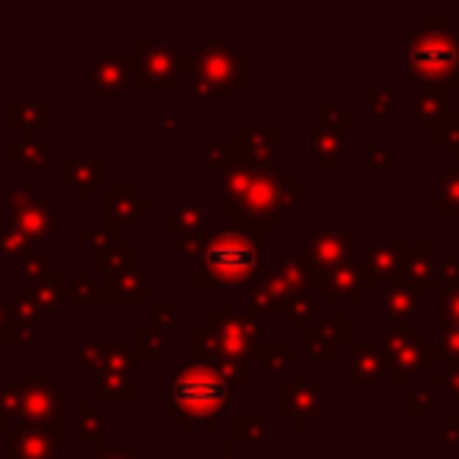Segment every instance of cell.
I'll use <instances>...</instances> for the list:
<instances>
[{"instance_id": "d6986e66", "label": "cell", "mask_w": 459, "mask_h": 459, "mask_svg": "<svg viewBox=\"0 0 459 459\" xmlns=\"http://www.w3.org/2000/svg\"><path fill=\"white\" fill-rule=\"evenodd\" d=\"M440 208L444 211H459V170L446 173L440 179Z\"/></svg>"}, {"instance_id": "2e32d148", "label": "cell", "mask_w": 459, "mask_h": 459, "mask_svg": "<svg viewBox=\"0 0 459 459\" xmlns=\"http://www.w3.org/2000/svg\"><path fill=\"white\" fill-rule=\"evenodd\" d=\"M415 110H419V117H425V120H437L440 114L446 110V91H425V95L415 101Z\"/></svg>"}, {"instance_id": "8992f818", "label": "cell", "mask_w": 459, "mask_h": 459, "mask_svg": "<svg viewBox=\"0 0 459 459\" xmlns=\"http://www.w3.org/2000/svg\"><path fill=\"white\" fill-rule=\"evenodd\" d=\"M252 302L255 308H268V312H283L290 306V287L283 277H271L252 287Z\"/></svg>"}, {"instance_id": "9c48e42d", "label": "cell", "mask_w": 459, "mask_h": 459, "mask_svg": "<svg viewBox=\"0 0 459 459\" xmlns=\"http://www.w3.org/2000/svg\"><path fill=\"white\" fill-rule=\"evenodd\" d=\"M350 337V318H337V321H325L315 333H308V350L315 356H327L333 350V343H343Z\"/></svg>"}, {"instance_id": "603a6c76", "label": "cell", "mask_w": 459, "mask_h": 459, "mask_svg": "<svg viewBox=\"0 0 459 459\" xmlns=\"http://www.w3.org/2000/svg\"><path fill=\"white\" fill-rule=\"evenodd\" d=\"M217 371H221V377L223 381H237V384H246L249 381V375H246V368L239 362H233V359H230V362H221V365H214Z\"/></svg>"}, {"instance_id": "52a82bcc", "label": "cell", "mask_w": 459, "mask_h": 459, "mask_svg": "<svg viewBox=\"0 0 459 459\" xmlns=\"http://www.w3.org/2000/svg\"><path fill=\"white\" fill-rule=\"evenodd\" d=\"M327 296H359L362 293V271L356 264H340L337 271L321 277Z\"/></svg>"}, {"instance_id": "d4e9b609", "label": "cell", "mask_w": 459, "mask_h": 459, "mask_svg": "<svg viewBox=\"0 0 459 459\" xmlns=\"http://www.w3.org/2000/svg\"><path fill=\"white\" fill-rule=\"evenodd\" d=\"M290 312H293L296 325H306V318L315 312V302H308L306 296H296V299L290 302Z\"/></svg>"}, {"instance_id": "3957f363", "label": "cell", "mask_w": 459, "mask_h": 459, "mask_svg": "<svg viewBox=\"0 0 459 459\" xmlns=\"http://www.w3.org/2000/svg\"><path fill=\"white\" fill-rule=\"evenodd\" d=\"M409 70L415 73V79H440L450 76L459 79V45L456 35L450 32H425L412 35L409 41Z\"/></svg>"}, {"instance_id": "ba28073f", "label": "cell", "mask_w": 459, "mask_h": 459, "mask_svg": "<svg viewBox=\"0 0 459 459\" xmlns=\"http://www.w3.org/2000/svg\"><path fill=\"white\" fill-rule=\"evenodd\" d=\"M308 249L315 262L321 264H340L346 258V233H308Z\"/></svg>"}, {"instance_id": "4fadbf2b", "label": "cell", "mask_w": 459, "mask_h": 459, "mask_svg": "<svg viewBox=\"0 0 459 459\" xmlns=\"http://www.w3.org/2000/svg\"><path fill=\"white\" fill-rule=\"evenodd\" d=\"M396 268H400V252H396L394 246H375V249L368 252L371 274L390 277V274H396Z\"/></svg>"}, {"instance_id": "5b68a950", "label": "cell", "mask_w": 459, "mask_h": 459, "mask_svg": "<svg viewBox=\"0 0 459 459\" xmlns=\"http://www.w3.org/2000/svg\"><path fill=\"white\" fill-rule=\"evenodd\" d=\"M321 403V390L312 387V384L306 381V375H296L293 384H287V387H281V412H293L296 419H299V425L306 421L308 412H315Z\"/></svg>"}, {"instance_id": "ac0fdd59", "label": "cell", "mask_w": 459, "mask_h": 459, "mask_svg": "<svg viewBox=\"0 0 459 459\" xmlns=\"http://www.w3.org/2000/svg\"><path fill=\"white\" fill-rule=\"evenodd\" d=\"M262 359H264V368L283 371V368H290V362H293V346H290V343H274V346H268V350L262 352Z\"/></svg>"}, {"instance_id": "f1b7e54d", "label": "cell", "mask_w": 459, "mask_h": 459, "mask_svg": "<svg viewBox=\"0 0 459 459\" xmlns=\"http://www.w3.org/2000/svg\"><path fill=\"white\" fill-rule=\"evenodd\" d=\"M154 318H160L164 325L177 321V302H164V306H154Z\"/></svg>"}, {"instance_id": "4316f807", "label": "cell", "mask_w": 459, "mask_h": 459, "mask_svg": "<svg viewBox=\"0 0 459 459\" xmlns=\"http://www.w3.org/2000/svg\"><path fill=\"white\" fill-rule=\"evenodd\" d=\"M368 160L371 167H390V145H371Z\"/></svg>"}, {"instance_id": "7c38bea8", "label": "cell", "mask_w": 459, "mask_h": 459, "mask_svg": "<svg viewBox=\"0 0 459 459\" xmlns=\"http://www.w3.org/2000/svg\"><path fill=\"white\" fill-rule=\"evenodd\" d=\"M384 365V356L375 350V346H352V375H356V381H371V377H377V371H381Z\"/></svg>"}, {"instance_id": "9a60e30c", "label": "cell", "mask_w": 459, "mask_h": 459, "mask_svg": "<svg viewBox=\"0 0 459 459\" xmlns=\"http://www.w3.org/2000/svg\"><path fill=\"white\" fill-rule=\"evenodd\" d=\"M406 258H409V274L421 277V281L431 277V264H434L431 246H415V249H406Z\"/></svg>"}, {"instance_id": "e0dca14e", "label": "cell", "mask_w": 459, "mask_h": 459, "mask_svg": "<svg viewBox=\"0 0 459 459\" xmlns=\"http://www.w3.org/2000/svg\"><path fill=\"white\" fill-rule=\"evenodd\" d=\"M437 308H440V318H444V325L450 327V331H459V287L444 290V293H440Z\"/></svg>"}, {"instance_id": "83f0119b", "label": "cell", "mask_w": 459, "mask_h": 459, "mask_svg": "<svg viewBox=\"0 0 459 459\" xmlns=\"http://www.w3.org/2000/svg\"><path fill=\"white\" fill-rule=\"evenodd\" d=\"M139 343L145 346L148 356H160V350H164V343H160V337H154V333H139Z\"/></svg>"}, {"instance_id": "1f68e13d", "label": "cell", "mask_w": 459, "mask_h": 459, "mask_svg": "<svg viewBox=\"0 0 459 459\" xmlns=\"http://www.w3.org/2000/svg\"><path fill=\"white\" fill-rule=\"evenodd\" d=\"M440 381H444V384H450V387L459 394V371H450V375H440Z\"/></svg>"}, {"instance_id": "f546056e", "label": "cell", "mask_w": 459, "mask_h": 459, "mask_svg": "<svg viewBox=\"0 0 459 459\" xmlns=\"http://www.w3.org/2000/svg\"><path fill=\"white\" fill-rule=\"evenodd\" d=\"M437 268L444 271V281H450V283L459 281V262H440Z\"/></svg>"}, {"instance_id": "30bf717a", "label": "cell", "mask_w": 459, "mask_h": 459, "mask_svg": "<svg viewBox=\"0 0 459 459\" xmlns=\"http://www.w3.org/2000/svg\"><path fill=\"white\" fill-rule=\"evenodd\" d=\"M381 308L394 315L396 321L409 318V315L419 308V290H409V287L384 290V293H381Z\"/></svg>"}, {"instance_id": "7a4b0ae2", "label": "cell", "mask_w": 459, "mask_h": 459, "mask_svg": "<svg viewBox=\"0 0 459 459\" xmlns=\"http://www.w3.org/2000/svg\"><path fill=\"white\" fill-rule=\"evenodd\" d=\"M204 271L202 277L214 274L221 281H246L258 268V246L246 233H214L204 243Z\"/></svg>"}, {"instance_id": "7402d4cb", "label": "cell", "mask_w": 459, "mask_h": 459, "mask_svg": "<svg viewBox=\"0 0 459 459\" xmlns=\"http://www.w3.org/2000/svg\"><path fill=\"white\" fill-rule=\"evenodd\" d=\"M202 208H204L202 202H192V208H189V211H186V208L173 211V214L167 217V221H170V223H183L186 230H195V227H198V221H202Z\"/></svg>"}, {"instance_id": "277c9868", "label": "cell", "mask_w": 459, "mask_h": 459, "mask_svg": "<svg viewBox=\"0 0 459 459\" xmlns=\"http://www.w3.org/2000/svg\"><path fill=\"white\" fill-rule=\"evenodd\" d=\"M246 79V64L221 45H208L198 51V91L227 95L233 85Z\"/></svg>"}, {"instance_id": "8fae6325", "label": "cell", "mask_w": 459, "mask_h": 459, "mask_svg": "<svg viewBox=\"0 0 459 459\" xmlns=\"http://www.w3.org/2000/svg\"><path fill=\"white\" fill-rule=\"evenodd\" d=\"M177 51L173 48H154V51H145V73L154 79V82H173V73H177Z\"/></svg>"}, {"instance_id": "4dcf8cb0", "label": "cell", "mask_w": 459, "mask_h": 459, "mask_svg": "<svg viewBox=\"0 0 459 459\" xmlns=\"http://www.w3.org/2000/svg\"><path fill=\"white\" fill-rule=\"evenodd\" d=\"M456 437H459V415L450 421V428L444 431V440H456Z\"/></svg>"}, {"instance_id": "d6a6232c", "label": "cell", "mask_w": 459, "mask_h": 459, "mask_svg": "<svg viewBox=\"0 0 459 459\" xmlns=\"http://www.w3.org/2000/svg\"><path fill=\"white\" fill-rule=\"evenodd\" d=\"M221 453H223V459H233V444H223Z\"/></svg>"}, {"instance_id": "ffe728a7", "label": "cell", "mask_w": 459, "mask_h": 459, "mask_svg": "<svg viewBox=\"0 0 459 459\" xmlns=\"http://www.w3.org/2000/svg\"><path fill=\"white\" fill-rule=\"evenodd\" d=\"M237 428L239 440H258L264 434V419H258V415H237Z\"/></svg>"}, {"instance_id": "44dd1931", "label": "cell", "mask_w": 459, "mask_h": 459, "mask_svg": "<svg viewBox=\"0 0 459 459\" xmlns=\"http://www.w3.org/2000/svg\"><path fill=\"white\" fill-rule=\"evenodd\" d=\"M281 271L287 274L283 281H293V283H308V281H315L312 271H308V264L296 262V258H283V262H281Z\"/></svg>"}, {"instance_id": "5bb4252c", "label": "cell", "mask_w": 459, "mask_h": 459, "mask_svg": "<svg viewBox=\"0 0 459 459\" xmlns=\"http://www.w3.org/2000/svg\"><path fill=\"white\" fill-rule=\"evenodd\" d=\"M308 142H312L315 154H321V158H325V167H331L333 154L343 152V139L337 135V129H318L315 135H308Z\"/></svg>"}, {"instance_id": "484cf974", "label": "cell", "mask_w": 459, "mask_h": 459, "mask_svg": "<svg viewBox=\"0 0 459 459\" xmlns=\"http://www.w3.org/2000/svg\"><path fill=\"white\" fill-rule=\"evenodd\" d=\"M431 400H434L431 390H412V394H409V409H415V412H425V409L434 406Z\"/></svg>"}, {"instance_id": "6da1fadb", "label": "cell", "mask_w": 459, "mask_h": 459, "mask_svg": "<svg viewBox=\"0 0 459 459\" xmlns=\"http://www.w3.org/2000/svg\"><path fill=\"white\" fill-rule=\"evenodd\" d=\"M164 400L170 412H183V425H217V412L227 409L230 387L214 365L183 362L167 377Z\"/></svg>"}, {"instance_id": "cb8c5ba5", "label": "cell", "mask_w": 459, "mask_h": 459, "mask_svg": "<svg viewBox=\"0 0 459 459\" xmlns=\"http://www.w3.org/2000/svg\"><path fill=\"white\" fill-rule=\"evenodd\" d=\"M365 95L371 98L368 108L375 110V114H381V110L390 108V89H377V85H368V89H365Z\"/></svg>"}]
</instances>
